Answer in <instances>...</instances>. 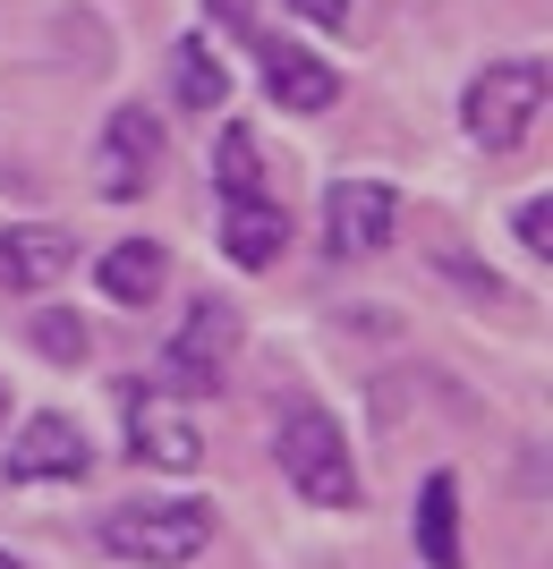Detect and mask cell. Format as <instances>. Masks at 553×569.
I'll use <instances>...</instances> for the list:
<instances>
[{"instance_id":"obj_8","label":"cell","mask_w":553,"mask_h":569,"mask_svg":"<svg viewBox=\"0 0 553 569\" xmlns=\"http://www.w3.org/2000/svg\"><path fill=\"white\" fill-rule=\"evenodd\" d=\"M95 476V451H86V433L43 408V417H26L18 442H9V485H86Z\"/></svg>"},{"instance_id":"obj_9","label":"cell","mask_w":553,"mask_h":569,"mask_svg":"<svg viewBox=\"0 0 553 569\" xmlns=\"http://www.w3.org/2000/svg\"><path fill=\"white\" fill-rule=\"evenodd\" d=\"M69 263H77V238L51 230V221H18V230H0V289H9V298L51 289Z\"/></svg>"},{"instance_id":"obj_13","label":"cell","mask_w":553,"mask_h":569,"mask_svg":"<svg viewBox=\"0 0 553 569\" xmlns=\"http://www.w3.org/2000/svg\"><path fill=\"white\" fill-rule=\"evenodd\" d=\"M417 552H426V569H460V485L452 468H434L426 485H417Z\"/></svg>"},{"instance_id":"obj_10","label":"cell","mask_w":553,"mask_h":569,"mask_svg":"<svg viewBox=\"0 0 553 569\" xmlns=\"http://www.w3.org/2000/svg\"><path fill=\"white\" fill-rule=\"evenodd\" d=\"M256 51H265V86L282 111H333L340 102V69H324L315 51H298L289 34H256Z\"/></svg>"},{"instance_id":"obj_2","label":"cell","mask_w":553,"mask_h":569,"mask_svg":"<svg viewBox=\"0 0 553 569\" xmlns=\"http://www.w3.org/2000/svg\"><path fill=\"white\" fill-rule=\"evenodd\" d=\"M102 545L137 569H188L214 545V501H120L102 510Z\"/></svg>"},{"instance_id":"obj_4","label":"cell","mask_w":553,"mask_h":569,"mask_svg":"<svg viewBox=\"0 0 553 569\" xmlns=\"http://www.w3.org/2000/svg\"><path fill=\"white\" fill-rule=\"evenodd\" d=\"M230 357H239V307H230V298H196L188 323L154 357V382H162V391H221Z\"/></svg>"},{"instance_id":"obj_20","label":"cell","mask_w":553,"mask_h":569,"mask_svg":"<svg viewBox=\"0 0 553 569\" xmlns=\"http://www.w3.org/2000/svg\"><path fill=\"white\" fill-rule=\"evenodd\" d=\"M0 569H18V561H9V552H0Z\"/></svg>"},{"instance_id":"obj_3","label":"cell","mask_w":553,"mask_h":569,"mask_svg":"<svg viewBox=\"0 0 553 569\" xmlns=\"http://www.w3.org/2000/svg\"><path fill=\"white\" fill-rule=\"evenodd\" d=\"M545 94H553L545 60H494V69L468 77V94H460V128H468L485 153H511V144L536 128Z\"/></svg>"},{"instance_id":"obj_14","label":"cell","mask_w":553,"mask_h":569,"mask_svg":"<svg viewBox=\"0 0 553 569\" xmlns=\"http://www.w3.org/2000/svg\"><path fill=\"white\" fill-rule=\"evenodd\" d=\"M214 188H221V204H239V196H273L265 188V153H256V128H221V144H214Z\"/></svg>"},{"instance_id":"obj_17","label":"cell","mask_w":553,"mask_h":569,"mask_svg":"<svg viewBox=\"0 0 553 569\" xmlns=\"http://www.w3.org/2000/svg\"><path fill=\"white\" fill-rule=\"evenodd\" d=\"M520 247H529V256H553V204H545V196L520 204Z\"/></svg>"},{"instance_id":"obj_11","label":"cell","mask_w":553,"mask_h":569,"mask_svg":"<svg viewBox=\"0 0 553 569\" xmlns=\"http://www.w3.org/2000/svg\"><path fill=\"white\" fill-rule=\"evenodd\" d=\"M289 247V213L273 196H239V204H221V256L239 263V272H273Z\"/></svg>"},{"instance_id":"obj_18","label":"cell","mask_w":553,"mask_h":569,"mask_svg":"<svg viewBox=\"0 0 553 569\" xmlns=\"http://www.w3.org/2000/svg\"><path fill=\"white\" fill-rule=\"evenodd\" d=\"M298 18H315V26H349V0H289Z\"/></svg>"},{"instance_id":"obj_6","label":"cell","mask_w":553,"mask_h":569,"mask_svg":"<svg viewBox=\"0 0 553 569\" xmlns=\"http://www.w3.org/2000/svg\"><path fill=\"white\" fill-rule=\"evenodd\" d=\"M392 230H401V196L384 179H333L324 188V238H333V256H384Z\"/></svg>"},{"instance_id":"obj_1","label":"cell","mask_w":553,"mask_h":569,"mask_svg":"<svg viewBox=\"0 0 553 569\" xmlns=\"http://www.w3.org/2000/svg\"><path fill=\"white\" fill-rule=\"evenodd\" d=\"M273 459H282V476L315 501V510H358V459H349V433H340L315 400H298L282 426H273Z\"/></svg>"},{"instance_id":"obj_19","label":"cell","mask_w":553,"mask_h":569,"mask_svg":"<svg viewBox=\"0 0 553 569\" xmlns=\"http://www.w3.org/2000/svg\"><path fill=\"white\" fill-rule=\"evenodd\" d=\"M0 417H9V391H0Z\"/></svg>"},{"instance_id":"obj_7","label":"cell","mask_w":553,"mask_h":569,"mask_svg":"<svg viewBox=\"0 0 553 569\" xmlns=\"http://www.w3.org/2000/svg\"><path fill=\"white\" fill-rule=\"evenodd\" d=\"M128 451H137L145 468L188 476L196 459H205V433H196V417L170 400L162 382H145V391H128Z\"/></svg>"},{"instance_id":"obj_5","label":"cell","mask_w":553,"mask_h":569,"mask_svg":"<svg viewBox=\"0 0 553 569\" xmlns=\"http://www.w3.org/2000/svg\"><path fill=\"white\" fill-rule=\"evenodd\" d=\"M154 162H162V119L120 102V111L102 119V144H95V188L111 196V204H128V196L154 188Z\"/></svg>"},{"instance_id":"obj_12","label":"cell","mask_w":553,"mask_h":569,"mask_svg":"<svg viewBox=\"0 0 553 569\" xmlns=\"http://www.w3.org/2000/svg\"><path fill=\"white\" fill-rule=\"evenodd\" d=\"M95 281H102V298H111V307H154V298H162V281H170V256L154 247V238H120V247L95 263Z\"/></svg>"},{"instance_id":"obj_16","label":"cell","mask_w":553,"mask_h":569,"mask_svg":"<svg viewBox=\"0 0 553 569\" xmlns=\"http://www.w3.org/2000/svg\"><path fill=\"white\" fill-rule=\"evenodd\" d=\"M34 349H43L51 366H86V357H95V332H86V323H77V315L43 307V315H34Z\"/></svg>"},{"instance_id":"obj_15","label":"cell","mask_w":553,"mask_h":569,"mask_svg":"<svg viewBox=\"0 0 553 569\" xmlns=\"http://www.w3.org/2000/svg\"><path fill=\"white\" fill-rule=\"evenodd\" d=\"M170 86H179V102H188V111L230 102V69L214 60V43H205V34H188V43L170 51Z\"/></svg>"}]
</instances>
